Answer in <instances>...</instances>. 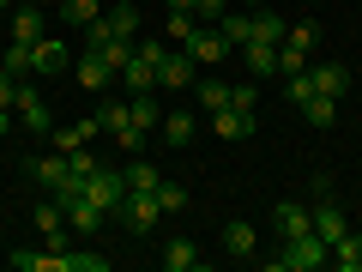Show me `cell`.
Here are the masks:
<instances>
[{
    "mask_svg": "<svg viewBox=\"0 0 362 272\" xmlns=\"http://www.w3.org/2000/svg\"><path fill=\"white\" fill-rule=\"evenodd\" d=\"M103 30L115 42H133L139 37V6H133V0H121V6H103Z\"/></svg>",
    "mask_w": 362,
    "mask_h": 272,
    "instance_id": "4fadbf2b",
    "label": "cell"
},
{
    "mask_svg": "<svg viewBox=\"0 0 362 272\" xmlns=\"http://www.w3.org/2000/svg\"><path fill=\"white\" fill-rule=\"evenodd\" d=\"M326 260H332L338 272H362V230H344V236L332 242V254H326Z\"/></svg>",
    "mask_w": 362,
    "mask_h": 272,
    "instance_id": "d6986e66",
    "label": "cell"
},
{
    "mask_svg": "<svg viewBox=\"0 0 362 272\" xmlns=\"http://www.w3.org/2000/svg\"><path fill=\"white\" fill-rule=\"evenodd\" d=\"M157 206H163V212H181V206H187V188H181V181H163V188H157Z\"/></svg>",
    "mask_w": 362,
    "mask_h": 272,
    "instance_id": "74e56055",
    "label": "cell"
},
{
    "mask_svg": "<svg viewBox=\"0 0 362 272\" xmlns=\"http://www.w3.org/2000/svg\"><path fill=\"white\" fill-rule=\"evenodd\" d=\"M66 61H73V55H66V42H54V37L37 42V73H42V79H49V73H66Z\"/></svg>",
    "mask_w": 362,
    "mask_h": 272,
    "instance_id": "4316f807",
    "label": "cell"
},
{
    "mask_svg": "<svg viewBox=\"0 0 362 272\" xmlns=\"http://www.w3.org/2000/svg\"><path fill=\"white\" fill-rule=\"evenodd\" d=\"M103 133V121L97 115H85V121H73V128H54V152H85L90 140Z\"/></svg>",
    "mask_w": 362,
    "mask_h": 272,
    "instance_id": "5bb4252c",
    "label": "cell"
},
{
    "mask_svg": "<svg viewBox=\"0 0 362 272\" xmlns=\"http://www.w3.org/2000/svg\"><path fill=\"white\" fill-rule=\"evenodd\" d=\"M326 254H332V248H326L314 230H302V236H290V242H278L272 266L278 272H314V266H326Z\"/></svg>",
    "mask_w": 362,
    "mask_h": 272,
    "instance_id": "6da1fadb",
    "label": "cell"
},
{
    "mask_svg": "<svg viewBox=\"0 0 362 272\" xmlns=\"http://www.w3.org/2000/svg\"><path fill=\"white\" fill-rule=\"evenodd\" d=\"M13 6H18V0H0V13H13Z\"/></svg>",
    "mask_w": 362,
    "mask_h": 272,
    "instance_id": "f6af8a7d",
    "label": "cell"
},
{
    "mask_svg": "<svg viewBox=\"0 0 362 272\" xmlns=\"http://www.w3.org/2000/svg\"><path fill=\"white\" fill-rule=\"evenodd\" d=\"M13 128H18V115H13V109H0V140H6Z\"/></svg>",
    "mask_w": 362,
    "mask_h": 272,
    "instance_id": "7bdbcfd3",
    "label": "cell"
},
{
    "mask_svg": "<svg viewBox=\"0 0 362 272\" xmlns=\"http://www.w3.org/2000/svg\"><path fill=\"white\" fill-rule=\"evenodd\" d=\"M194 266H206V254H199L194 242H181V236H175V242L163 248V272H194Z\"/></svg>",
    "mask_w": 362,
    "mask_h": 272,
    "instance_id": "603a6c76",
    "label": "cell"
},
{
    "mask_svg": "<svg viewBox=\"0 0 362 272\" xmlns=\"http://www.w3.org/2000/svg\"><path fill=\"white\" fill-rule=\"evenodd\" d=\"M308 97H314V79H308V73H290V79H284V103H290V109H302Z\"/></svg>",
    "mask_w": 362,
    "mask_h": 272,
    "instance_id": "d590c367",
    "label": "cell"
},
{
    "mask_svg": "<svg viewBox=\"0 0 362 272\" xmlns=\"http://www.w3.org/2000/svg\"><path fill=\"white\" fill-rule=\"evenodd\" d=\"M194 133H199V121L187 109H163V140L169 145H194Z\"/></svg>",
    "mask_w": 362,
    "mask_h": 272,
    "instance_id": "7402d4cb",
    "label": "cell"
},
{
    "mask_svg": "<svg viewBox=\"0 0 362 272\" xmlns=\"http://www.w3.org/2000/svg\"><path fill=\"white\" fill-rule=\"evenodd\" d=\"M109 140H115L127 157H139V152H145V128H139V121H127V128H121V133H109Z\"/></svg>",
    "mask_w": 362,
    "mask_h": 272,
    "instance_id": "8d00e7d4",
    "label": "cell"
},
{
    "mask_svg": "<svg viewBox=\"0 0 362 272\" xmlns=\"http://www.w3.org/2000/svg\"><path fill=\"white\" fill-rule=\"evenodd\" d=\"M211 128H218L223 140H254V109L223 103V109H211Z\"/></svg>",
    "mask_w": 362,
    "mask_h": 272,
    "instance_id": "30bf717a",
    "label": "cell"
},
{
    "mask_svg": "<svg viewBox=\"0 0 362 272\" xmlns=\"http://www.w3.org/2000/svg\"><path fill=\"white\" fill-rule=\"evenodd\" d=\"M181 49L194 55V61H199V67H211V61H223V55H230V42H223V37H218V30H194V37L181 42Z\"/></svg>",
    "mask_w": 362,
    "mask_h": 272,
    "instance_id": "9a60e30c",
    "label": "cell"
},
{
    "mask_svg": "<svg viewBox=\"0 0 362 272\" xmlns=\"http://www.w3.org/2000/svg\"><path fill=\"white\" fill-rule=\"evenodd\" d=\"M247 6H266V0H247Z\"/></svg>",
    "mask_w": 362,
    "mask_h": 272,
    "instance_id": "bcb514c9",
    "label": "cell"
},
{
    "mask_svg": "<svg viewBox=\"0 0 362 272\" xmlns=\"http://www.w3.org/2000/svg\"><path fill=\"white\" fill-rule=\"evenodd\" d=\"M356 230H362V224H356Z\"/></svg>",
    "mask_w": 362,
    "mask_h": 272,
    "instance_id": "7dc6e473",
    "label": "cell"
},
{
    "mask_svg": "<svg viewBox=\"0 0 362 272\" xmlns=\"http://www.w3.org/2000/svg\"><path fill=\"white\" fill-rule=\"evenodd\" d=\"M194 30H199V18H194V13H169V37H175V42H187Z\"/></svg>",
    "mask_w": 362,
    "mask_h": 272,
    "instance_id": "f35d334b",
    "label": "cell"
},
{
    "mask_svg": "<svg viewBox=\"0 0 362 272\" xmlns=\"http://www.w3.org/2000/svg\"><path fill=\"white\" fill-rule=\"evenodd\" d=\"M0 67H6V73H37V42H6V55H0Z\"/></svg>",
    "mask_w": 362,
    "mask_h": 272,
    "instance_id": "83f0119b",
    "label": "cell"
},
{
    "mask_svg": "<svg viewBox=\"0 0 362 272\" xmlns=\"http://www.w3.org/2000/svg\"><path fill=\"white\" fill-rule=\"evenodd\" d=\"M30 176L49 188V194H61V188H73V157L54 152V157H30Z\"/></svg>",
    "mask_w": 362,
    "mask_h": 272,
    "instance_id": "9c48e42d",
    "label": "cell"
},
{
    "mask_svg": "<svg viewBox=\"0 0 362 272\" xmlns=\"http://www.w3.org/2000/svg\"><path fill=\"white\" fill-rule=\"evenodd\" d=\"M127 109H133V121H139L145 133L163 128V103H157V91H139V97H127Z\"/></svg>",
    "mask_w": 362,
    "mask_h": 272,
    "instance_id": "484cf974",
    "label": "cell"
},
{
    "mask_svg": "<svg viewBox=\"0 0 362 272\" xmlns=\"http://www.w3.org/2000/svg\"><path fill=\"white\" fill-rule=\"evenodd\" d=\"M115 218H121V230L145 236L157 218H163V206H157V194H133V188H127V200H121V212H115Z\"/></svg>",
    "mask_w": 362,
    "mask_h": 272,
    "instance_id": "277c9868",
    "label": "cell"
},
{
    "mask_svg": "<svg viewBox=\"0 0 362 272\" xmlns=\"http://www.w3.org/2000/svg\"><path fill=\"white\" fill-rule=\"evenodd\" d=\"M18 85H25V79L0 67V109H13V103H18Z\"/></svg>",
    "mask_w": 362,
    "mask_h": 272,
    "instance_id": "ab89813d",
    "label": "cell"
},
{
    "mask_svg": "<svg viewBox=\"0 0 362 272\" xmlns=\"http://www.w3.org/2000/svg\"><path fill=\"white\" fill-rule=\"evenodd\" d=\"M284 49L314 55V49H320V25H290V30H284Z\"/></svg>",
    "mask_w": 362,
    "mask_h": 272,
    "instance_id": "1f68e13d",
    "label": "cell"
},
{
    "mask_svg": "<svg viewBox=\"0 0 362 272\" xmlns=\"http://www.w3.org/2000/svg\"><path fill=\"white\" fill-rule=\"evenodd\" d=\"M85 200H90L97 212H103V218H115V212H121V200H127V169L97 164V169H90V181H85Z\"/></svg>",
    "mask_w": 362,
    "mask_h": 272,
    "instance_id": "7a4b0ae2",
    "label": "cell"
},
{
    "mask_svg": "<svg viewBox=\"0 0 362 272\" xmlns=\"http://www.w3.org/2000/svg\"><path fill=\"white\" fill-rule=\"evenodd\" d=\"M272 230H278V242L314 230V206H302V200H278V206H272Z\"/></svg>",
    "mask_w": 362,
    "mask_h": 272,
    "instance_id": "8992f818",
    "label": "cell"
},
{
    "mask_svg": "<svg viewBox=\"0 0 362 272\" xmlns=\"http://www.w3.org/2000/svg\"><path fill=\"white\" fill-rule=\"evenodd\" d=\"M230 103H242V109H254V103H259V91H254V79H242V85H230Z\"/></svg>",
    "mask_w": 362,
    "mask_h": 272,
    "instance_id": "60d3db41",
    "label": "cell"
},
{
    "mask_svg": "<svg viewBox=\"0 0 362 272\" xmlns=\"http://www.w3.org/2000/svg\"><path fill=\"white\" fill-rule=\"evenodd\" d=\"M242 67L254 79H272L278 73V42H242Z\"/></svg>",
    "mask_w": 362,
    "mask_h": 272,
    "instance_id": "2e32d148",
    "label": "cell"
},
{
    "mask_svg": "<svg viewBox=\"0 0 362 272\" xmlns=\"http://www.w3.org/2000/svg\"><path fill=\"white\" fill-rule=\"evenodd\" d=\"M66 272H109V254H85V248H66Z\"/></svg>",
    "mask_w": 362,
    "mask_h": 272,
    "instance_id": "836d02e7",
    "label": "cell"
},
{
    "mask_svg": "<svg viewBox=\"0 0 362 272\" xmlns=\"http://www.w3.org/2000/svg\"><path fill=\"white\" fill-rule=\"evenodd\" d=\"M157 61H163V42H139V49H133V61L121 67V85H127V97L157 91Z\"/></svg>",
    "mask_w": 362,
    "mask_h": 272,
    "instance_id": "3957f363",
    "label": "cell"
},
{
    "mask_svg": "<svg viewBox=\"0 0 362 272\" xmlns=\"http://www.w3.org/2000/svg\"><path fill=\"white\" fill-rule=\"evenodd\" d=\"M223 248H230V260H247V254L259 248L254 224H247V218H230V224H223Z\"/></svg>",
    "mask_w": 362,
    "mask_h": 272,
    "instance_id": "ac0fdd59",
    "label": "cell"
},
{
    "mask_svg": "<svg viewBox=\"0 0 362 272\" xmlns=\"http://www.w3.org/2000/svg\"><path fill=\"white\" fill-rule=\"evenodd\" d=\"M284 18H278V13H254V42H284Z\"/></svg>",
    "mask_w": 362,
    "mask_h": 272,
    "instance_id": "d6a6232c",
    "label": "cell"
},
{
    "mask_svg": "<svg viewBox=\"0 0 362 272\" xmlns=\"http://www.w3.org/2000/svg\"><path fill=\"white\" fill-rule=\"evenodd\" d=\"M13 42H42V13H37V0H18V6H13Z\"/></svg>",
    "mask_w": 362,
    "mask_h": 272,
    "instance_id": "e0dca14e",
    "label": "cell"
},
{
    "mask_svg": "<svg viewBox=\"0 0 362 272\" xmlns=\"http://www.w3.org/2000/svg\"><path fill=\"white\" fill-rule=\"evenodd\" d=\"M308 79H314L320 97H344V91H350V67H344V61H314Z\"/></svg>",
    "mask_w": 362,
    "mask_h": 272,
    "instance_id": "7c38bea8",
    "label": "cell"
},
{
    "mask_svg": "<svg viewBox=\"0 0 362 272\" xmlns=\"http://www.w3.org/2000/svg\"><path fill=\"white\" fill-rule=\"evenodd\" d=\"M37 6H42V0H37Z\"/></svg>",
    "mask_w": 362,
    "mask_h": 272,
    "instance_id": "c3c4849f",
    "label": "cell"
},
{
    "mask_svg": "<svg viewBox=\"0 0 362 272\" xmlns=\"http://www.w3.org/2000/svg\"><path fill=\"white\" fill-rule=\"evenodd\" d=\"M97 121H103V133H121L133 121V109H127V97H109L103 109H97Z\"/></svg>",
    "mask_w": 362,
    "mask_h": 272,
    "instance_id": "f546056e",
    "label": "cell"
},
{
    "mask_svg": "<svg viewBox=\"0 0 362 272\" xmlns=\"http://www.w3.org/2000/svg\"><path fill=\"white\" fill-rule=\"evenodd\" d=\"M13 115H18V128H25V133H54V115H49V103L37 97V85H18Z\"/></svg>",
    "mask_w": 362,
    "mask_h": 272,
    "instance_id": "5b68a950",
    "label": "cell"
},
{
    "mask_svg": "<svg viewBox=\"0 0 362 272\" xmlns=\"http://www.w3.org/2000/svg\"><path fill=\"white\" fill-rule=\"evenodd\" d=\"M194 91H199V103H206V109L230 103V85H223V79H194Z\"/></svg>",
    "mask_w": 362,
    "mask_h": 272,
    "instance_id": "e575fe53",
    "label": "cell"
},
{
    "mask_svg": "<svg viewBox=\"0 0 362 272\" xmlns=\"http://www.w3.org/2000/svg\"><path fill=\"white\" fill-rule=\"evenodd\" d=\"M6 260H13L18 272H66V260L54 254V248H42V254L37 248H18V254H6Z\"/></svg>",
    "mask_w": 362,
    "mask_h": 272,
    "instance_id": "44dd1931",
    "label": "cell"
},
{
    "mask_svg": "<svg viewBox=\"0 0 362 272\" xmlns=\"http://www.w3.org/2000/svg\"><path fill=\"white\" fill-rule=\"evenodd\" d=\"M61 18L73 30H90L97 18H103V0H61Z\"/></svg>",
    "mask_w": 362,
    "mask_h": 272,
    "instance_id": "d4e9b609",
    "label": "cell"
},
{
    "mask_svg": "<svg viewBox=\"0 0 362 272\" xmlns=\"http://www.w3.org/2000/svg\"><path fill=\"white\" fill-rule=\"evenodd\" d=\"M218 37L230 42V49H242V42H254V13H223V18H218Z\"/></svg>",
    "mask_w": 362,
    "mask_h": 272,
    "instance_id": "cb8c5ba5",
    "label": "cell"
},
{
    "mask_svg": "<svg viewBox=\"0 0 362 272\" xmlns=\"http://www.w3.org/2000/svg\"><path fill=\"white\" fill-rule=\"evenodd\" d=\"M302 121H308V128H332L338 121V97H320V91H314L308 103H302Z\"/></svg>",
    "mask_w": 362,
    "mask_h": 272,
    "instance_id": "f1b7e54d",
    "label": "cell"
},
{
    "mask_svg": "<svg viewBox=\"0 0 362 272\" xmlns=\"http://www.w3.org/2000/svg\"><path fill=\"white\" fill-rule=\"evenodd\" d=\"M350 230V218H344V206H332V194H320V206H314V236H320L326 248L338 242V236Z\"/></svg>",
    "mask_w": 362,
    "mask_h": 272,
    "instance_id": "8fae6325",
    "label": "cell"
},
{
    "mask_svg": "<svg viewBox=\"0 0 362 272\" xmlns=\"http://www.w3.org/2000/svg\"><path fill=\"white\" fill-rule=\"evenodd\" d=\"M194 18H223V0H199V6H194Z\"/></svg>",
    "mask_w": 362,
    "mask_h": 272,
    "instance_id": "b9f144b4",
    "label": "cell"
},
{
    "mask_svg": "<svg viewBox=\"0 0 362 272\" xmlns=\"http://www.w3.org/2000/svg\"><path fill=\"white\" fill-rule=\"evenodd\" d=\"M194 79H199V61H194V55H187V49L169 55V49H163V61H157V85H163V91H187Z\"/></svg>",
    "mask_w": 362,
    "mask_h": 272,
    "instance_id": "52a82bcc",
    "label": "cell"
},
{
    "mask_svg": "<svg viewBox=\"0 0 362 272\" xmlns=\"http://www.w3.org/2000/svg\"><path fill=\"white\" fill-rule=\"evenodd\" d=\"M163 6H169V13H194L199 0H163Z\"/></svg>",
    "mask_w": 362,
    "mask_h": 272,
    "instance_id": "ee69618b",
    "label": "cell"
},
{
    "mask_svg": "<svg viewBox=\"0 0 362 272\" xmlns=\"http://www.w3.org/2000/svg\"><path fill=\"white\" fill-rule=\"evenodd\" d=\"M109 79H121V73L103 61V55L85 49V61H78V85H85V91H109Z\"/></svg>",
    "mask_w": 362,
    "mask_h": 272,
    "instance_id": "ffe728a7",
    "label": "cell"
},
{
    "mask_svg": "<svg viewBox=\"0 0 362 272\" xmlns=\"http://www.w3.org/2000/svg\"><path fill=\"white\" fill-rule=\"evenodd\" d=\"M127 188H133V194H157V188H163L157 164H133V169H127Z\"/></svg>",
    "mask_w": 362,
    "mask_h": 272,
    "instance_id": "4dcf8cb0",
    "label": "cell"
},
{
    "mask_svg": "<svg viewBox=\"0 0 362 272\" xmlns=\"http://www.w3.org/2000/svg\"><path fill=\"white\" fill-rule=\"evenodd\" d=\"M37 230H42V248H54V254H66V206L61 200H49V206H37Z\"/></svg>",
    "mask_w": 362,
    "mask_h": 272,
    "instance_id": "ba28073f",
    "label": "cell"
}]
</instances>
